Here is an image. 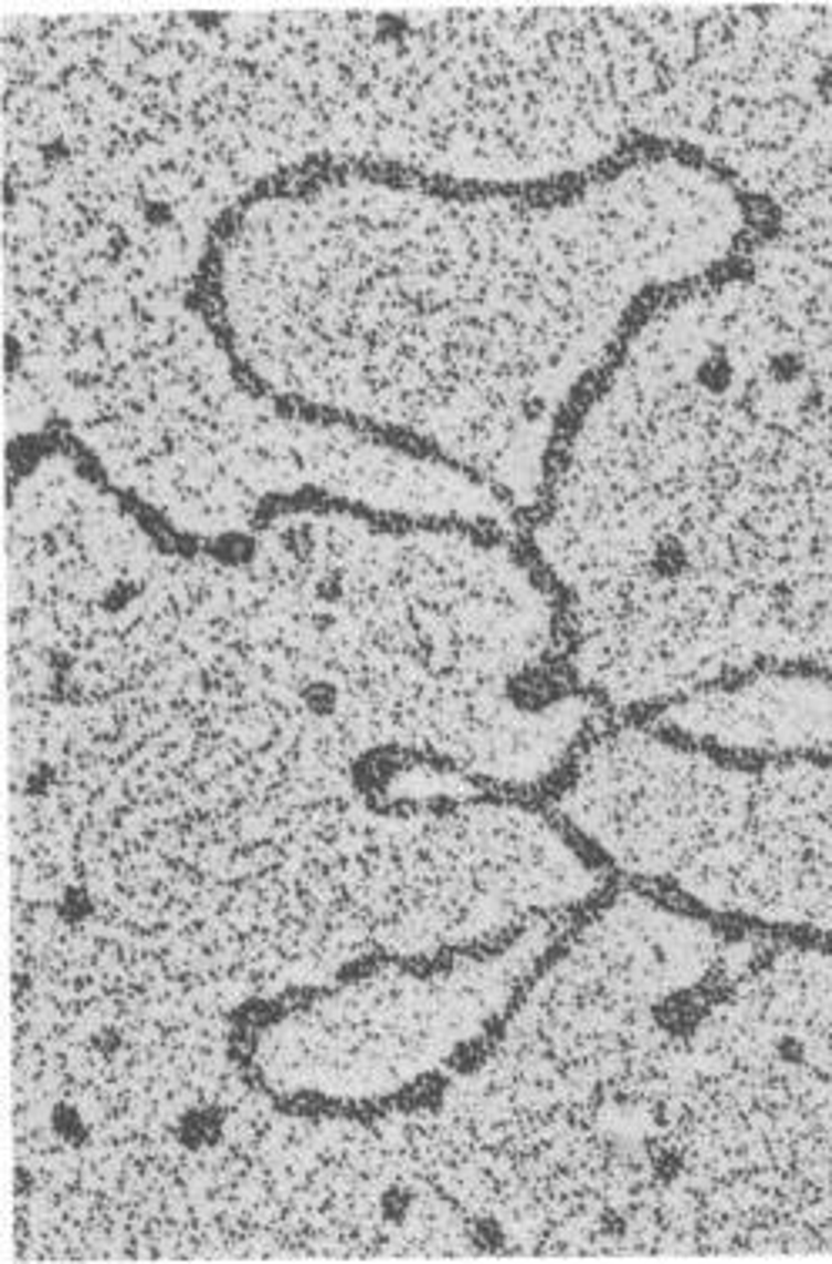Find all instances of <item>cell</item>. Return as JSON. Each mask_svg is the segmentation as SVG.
I'll return each mask as SVG.
<instances>
[{
  "instance_id": "3957f363",
  "label": "cell",
  "mask_w": 832,
  "mask_h": 1264,
  "mask_svg": "<svg viewBox=\"0 0 832 1264\" xmlns=\"http://www.w3.org/2000/svg\"><path fill=\"white\" fill-rule=\"evenodd\" d=\"M575 916L504 946L440 959H380L369 977L272 1003L239 1053L268 1100L383 1110L426 1100L507 1020Z\"/></svg>"
},
{
  "instance_id": "7a4b0ae2",
  "label": "cell",
  "mask_w": 832,
  "mask_h": 1264,
  "mask_svg": "<svg viewBox=\"0 0 832 1264\" xmlns=\"http://www.w3.org/2000/svg\"><path fill=\"white\" fill-rule=\"evenodd\" d=\"M544 802L621 883L743 929L832 939V755L725 758L611 718Z\"/></svg>"
},
{
  "instance_id": "6da1fadb",
  "label": "cell",
  "mask_w": 832,
  "mask_h": 1264,
  "mask_svg": "<svg viewBox=\"0 0 832 1264\" xmlns=\"http://www.w3.org/2000/svg\"><path fill=\"white\" fill-rule=\"evenodd\" d=\"M652 1254L832 1257V939L746 929L662 1070Z\"/></svg>"
},
{
  "instance_id": "277c9868",
  "label": "cell",
  "mask_w": 832,
  "mask_h": 1264,
  "mask_svg": "<svg viewBox=\"0 0 832 1264\" xmlns=\"http://www.w3.org/2000/svg\"><path fill=\"white\" fill-rule=\"evenodd\" d=\"M628 718H641L655 731L725 758H829L832 671L762 664Z\"/></svg>"
}]
</instances>
